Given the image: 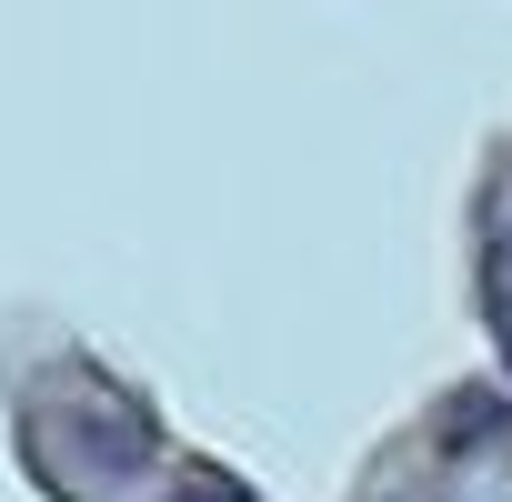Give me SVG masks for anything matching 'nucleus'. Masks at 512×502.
<instances>
[{"label":"nucleus","mask_w":512,"mask_h":502,"mask_svg":"<svg viewBox=\"0 0 512 502\" xmlns=\"http://www.w3.org/2000/svg\"><path fill=\"white\" fill-rule=\"evenodd\" d=\"M492 332H502V372H512V302H492Z\"/></svg>","instance_id":"f03ea898"},{"label":"nucleus","mask_w":512,"mask_h":502,"mask_svg":"<svg viewBox=\"0 0 512 502\" xmlns=\"http://www.w3.org/2000/svg\"><path fill=\"white\" fill-rule=\"evenodd\" d=\"M171 502H251V492H241V482H221V472H201V482H181Z\"/></svg>","instance_id":"f257e3e1"}]
</instances>
